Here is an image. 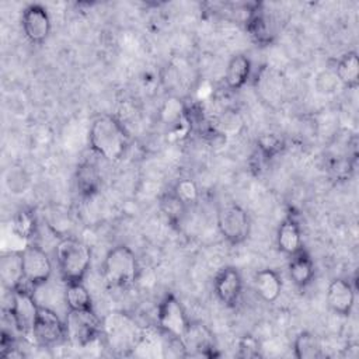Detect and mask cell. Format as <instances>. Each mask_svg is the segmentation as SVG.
Segmentation results:
<instances>
[{"instance_id": "obj_3", "label": "cell", "mask_w": 359, "mask_h": 359, "mask_svg": "<svg viewBox=\"0 0 359 359\" xmlns=\"http://www.w3.org/2000/svg\"><path fill=\"white\" fill-rule=\"evenodd\" d=\"M139 273L137 258L132 248L125 244L111 248L102 262V276L112 287H129Z\"/></svg>"}, {"instance_id": "obj_11", "label": "cell", "mask_w": 359, "mask_h": 359, "mask_svg": "<svg viewBox=\"0 0 359 359\" xmlns=\"http://www.w3.org/2000/svg\"><path fill=\"white\" fill-rule=\"evenodd\" d=\"M180 344L187 355L191 356L216 358L220 355L213 332L201 321H189L185 334L180 339Z\"/></svg>"}, {"instance_id": "obj_29", "label": "cell", "mask_w": 359, "mask_h": 359, "mask_svg": "<svg viewBox=\"0 0 359 359\" xmlns=\"http://www.w3.org/2000/svg\"><path fill=\"white\" fill-rule=\"evenodd\" d=\"M174 192V195L182 201L188 208L191 205H195L199 199V189L198 185L194 180L191 178H182L178 180L177 184L174 185V188L171 189Z\"/></svg>"}, {"instance_id": "obj_16", "label": "cell", "mask_w": 359, "mask_h": 359, "mask_svg": "<svg viewBox=\"0 0 359 359\" xmlns=\"http://www.w3.org/2000/svg\"><path fill=\"white\" fill-rule=\"evenodd\" d=\"M276 244L279 251L285 255H293L299 250L303 248V238H302V229L299 222L294 216H286L282 223L279 224L278 234H276Z\"/></svg>"}, {"instance_id": "obj_27", "label": "cell", "mask_w": 359, "mask_h": 359, "mask_svg": "<svg viewBox=\"0 0 359 359\" xmlns=\"http://www.w3.org/2000/svg\"><path fill=\"white\" fill-rule=\"evenodd\" d=\"M3 182L7 191L13 195L24 194L29 187V175L21 165H10L3 175Z\"/></svg>"}, {"instance_id": "obj_14", "label": "cell", "mask_w": 359, "mask_h": 359, "mask_svg": "<svg viewBox=\"0 0 359 359\" xmlns=\"http://www.w3.org/2000/svg\"><path fill=\"white\" fill-rule=\"evenodd\" d=\"M216 297L227 307H236L243 293V276L236 266H223L213 279Z\"/></svg>"}, {"instance_id": "obj_8", "label": "cell", "mask_w": 359, "mask_h": 359, "mask_svg": "<svg viewBox=\"0 0 359 359\" xmlns=\"http://www.w3.org/2000/svg\"><path fill=\"white\" fill-rule=\"evenodd\" d=\"M189 318L182 303L172 294L167 293L157 306V327L170 339H181L185 334Z\"/></svg>"}, {"instance_id": "obj_18", "label": "cell", "mask_w": 359, "mask_h": 359, "mask_svg": "<svg viewBox=\"0 0 359 359\" xmlns=\"http://www.w3.org/2000/svg\"><path fill=\"white\" fill-rule=\"evenodd\" d=\"M74 185L81 198H93L101 188V174L98 167L91 161H83L74 172Z\"/></svg>"}, {"instance_id": "obj_6", "label": "cell", "mask_w": 359, "mask_h": 359, "mask_svg": "<svg viewBox=\"0 0 359 359\" xmlns=\"http://www.w3.org/2000/svg\"><path fill=\"white\" fill-rule=\"evenodd\" d=\"M65 323L67 339L77 348H87L102 337V320L94 310H69Z\"/></svg>"}, {"instance_id": "obj_24", "label": "cell", "mask_w": 359, "mask_h": 359, "mask_svg": "<svg viewBox=\"0 0 359 359\" xmlns=\"http://www.w3.org/2000/svg\"><path fill=\"white\" fill-rule=\"evenodd\" d=\"M65 285V303L67 310H94L90 292L83 282H69Z\"/></svg>"}, {"instance_id": "obj_22", "label": "cell", "mask_w": 359, "mask_h": 359, "mask_svg": "<svg viewBox=\"0 0 359 359\" xmlns=\"http://www.w3.org/2000/svg\"><path fill=\"white\" fill-rule=\"evenodd\" d=\"M332 69L342 87L355 90L359 86V57L355 50L339 56Z\"/></svg>"}, {"instance_id": "obj_13", "label": "cell", "mask_w": 359, "mask_h": 359, "mask_svg": "<svg viewBox=\"0 0 359 359\" xmlns=\"http://www.w3.org/2000/svg\"><path fill=\"white\" fill-rule=\"evenodd\" d=\"M21 27L29 42L43 43L52 28L48 10L41 4H28L21 14Z\"/></svg>"}, {"instance_id": "obj_20", "label": "cell", "mask_w": 359, "mask_h": 359, "mask_svg": "<svg viewBox=\"0 0 359 359\" xmlns=\"http://www.w3.org/2000/svg\"><path fill=\"white\" fill-rule=\"evenodd\" d=\"M251 72H252V65L250 57L243 53L234 55L231 56V59L226 66L224 83L230 90L237 91L247 84V81L251 77Z\"/></svg>"}, {"instance_id": "obj_15", "label": "cell", "mask_w": 359, "mask_h": 359, "mask_svg": "<svg viewBox=\"0 0 359 359\" xmlns=\"http://www.w3.org/2000/svg\"><path fill=\"white\" fill-rule=\"evenodd\" d=\"M327 304L330 310L341 317H349L355 304V287L346 279H332L327 289Z\"/></svg>"}, {"instance_id": "obj_26", "label": "cell", "mask_w": 359, "mask_h": 359, "mask_svg": "<svg viewBox=\"0 0 359 359\" xmlns=\"http://www.w3.org/2000/svg\"><path fill=\"white\" fill-rule=\"evenodd\" d=\"M11 231L15 237L21 238L22 241H29L36 234V219L31 210H20L11 224Z\"/></svg>"}, {"instance_id": "obj_32", "label": "cell", "mask_w": 359, "mask_h": 359, "mask_svg": "<svg viewBox=\"0 0 359 359\" xmlns=\"http://www.w3.org/2000/svg\"><path fill=\"white\" fill-rule=\"evenodd\" d=\"M331 170H332V172L335 174L337 178L346 180V178L351 177V174L353 171V164L349 158L348 160H338L337 163L332 164Z\"/></svg>"}, {"instance_id": "obj_4", "label": "cell", "mask_w": 359, "mask_h": 359, "mask_svg": "<svg viewBox=\"0 0 359 359\" xmlns=\"http://www.w3.org/2000/svg\"><path fill=\"white\" fill-rule=\"evenodd\" d=\"M10 292L8 314L15 330L25 338H34V327L39 310L34 289L22 282Z\"/></svg>"}, {"instance_id": "obj_17", "label": "cell", "mask_w": 359, "mask_h": 359, "mask_svg": "<svg viewBox=\"0 0 359 359\" xmlns=\"http://www.w3.org/2000/svg\"><path fill=\"white\" fill-rule=\"evenodd\" d=\"M289 278L294 283V286L304 289L309 286L316 275V266L311 255L304 250H299L293 255H290V261L287 265Z\"/></svg>"}, {"instance_id": "obj_25", "label": "cell", "mask_w": 359, "mask_h": 359, "mask_svg": "<svg viewBox=\"0 0 359 359\" xmlns=\"http://www.w3.org/2000/svg\"><path fill=\"white\" fill-rule=\"evenodd\" d=\"M188 209L189 208L182 201H180L172 191L165 192L160 198V210L163 212V215L171 226L181 224Z\"/></svg>"}, {"instance_id": "obj_10", "label": "cell", "mask_w": 359, "mask_h": 359, "mask_svg": "<svg viewBox=\"0 0 359 359\" xmlns=\"http://www.w3.org/2000/svg\"><path fill=\"white\" fill-rule=\"evenodd\" d=\"M245 29L251 39L261 45H269L276 38V20L264 3H251L247 8Z\"/></svg>"}, {"instance_id": "obj_9", "label": "cell", "mask_w": 359, "mask_h": 359, "mask_svg": "<svg viewBox=\"0 0 359 359\" xmlns=\"http://www.w3.org/2000/svg\"><path fill=\"white\" fill-rule=\"evenodd\" d=\"M21 252L24 282L32 289L45 285L50 279L53 271L48 252L36 244H28Z\"/></svg>"}, {"instance_id": "obj_31", "label": "cell", "mask_w": 359, "mask_h": 359, "mask_svg": "<svg viewBox=\"0 0 359 359\" xmlns=\"http://www.w3.org/2000/svg\"><path fill=\"white\" fill-rule=\"evenodd\" d=\"M338 86H341V84L335 76L334 69L323 70L316 79V87L318 90V93H323V94L334 93L338 88Z\"/></svg>"}, {"instance_id": "obj_12", "label": "cell", "mask_w": 359, "mask_h": 359, "mask_svg": "<svg viewBox=\"0 0 359 359\" xmlns=\"http://www.w3.org/2000/svg\"><path fill=\"white\" fill-rule=\"evenodd\" d=\"M34 339L45 346H55L63 342L67 339L66 323L62 321L52 309L39 304L34 327Z\"/></svg>"}, {"instance_id": "obj_1", "label": "cell", "mask_w": 359, "mask_h": 359, "mask_svg": "<svg viewBox=\"0 0 359 359\" xmlns=\"http://www.w3.org/2000/svg\"><path fill=\"white\" fill-rule=\"evenodd\" d=\"M88 142L95 154L107 161L115 163L125 156L130 136L118 118L112 115H100L90 126Z\"/></svg>"}, {"instance_id": "obj_28", "label": "cell", "mask_w": 359, "mask_h": 359, "mask_svg": "<svg viewBox=\"0 0 359 359\" xmlns=\"http://www.w3.org/2000/svg\"><path fill=\"white\" fill-rule=\"evenodd\" d=\"M285 149L283 140L275 133H264L257 139V153L262 161H269Z\"/></svg>"}, {"instance_id": "obj_23", "label": "cell", "mask_w": 359, "mask_h": 359, "mask_svg": "<svg viewBox=\"0 0 359 359\" xmlns=\"http://www.w3.org/2000/svg\"><path fill=\"white\" fill-rule=\"evenodd\" d=\"M293 355L297 359H320L324 358V348L321 339L310 332L302 331L293 341Z\"/></svg>"}, {"instance_id": "obj_5", "label": "cell", "mask_w": 359, "mask_h": 359, "mask_svg": "<svg viewBox=\"0 0 359 359\" xmlns=\"http://www.w3.org/2000/svg\"><path fill=\"white\" fill-rule=\"evenodd\" d=\"M142 334V328L123 313H109L102 320V337L108 346L119 353H132Z\"/></svg>"}, {"instance_id": "obj_30", "label": "cell", "mask_w": 359, "mask_h": 359, "mask_svg": "<svg viewBox=\"0 0 359 359\" xmlns=\"http://www.w3.org/2000/svg\"><path fill=\"white\" fill-rule=\"evenodd\" d=\"M237 356L244 359H254L261 356V344L254 335H244L238 339Z\"/></svg>"}, {"instance_id": "obj_21", "label": "cell", "mask_w": 359, "mask_h": 359, "mask_svg": "<svg viewBox=\"0 0 359 359\" xmlns=\"http://www.w3.org/2000/svg\"><path fill=\"white\" fill-rule=\"evenodd\" d=\"M0 278H1L4 287H7V290L14 289L24 282L22 252L21 251H8L1 255Z\"/></svg>"}, {"instance_id": "obj_19", "label": "cell", "mask_w": 359, "mask_h": 359, "mask_svg": "<svg viewBox=\"0 0 359 359\" xmlns=\"http://www.w3.org/2000/svg\"><path fill=\"white\" fill-rule=\"evenodd\" d=\"M252 285H254L255 293L266 303L276 302L283 287L282 278L279 276V273L269 268L255 272L252 278Z\"/></svg>"}, {"instance_id": "obj_2", "label": "cell", "mask_w": 359, "mask_h": 359, "mask_svg": "<svg viewBox=\"0 0 359 359\" xmlns=\"http://www.w3.org/2000/svg\"><path fill=\"white\" fill-rule=\"evenodd\" d=\"M55 257L65 283L83 282L91 266L90 247L76 237H62L55 248Z\"/></svg>"}, {"instance_id": "obj_7", "label": "cell", "mask_w": 359, "mask_h": 359, "mask_svg": "<svg viewBox=\"0 0 359 359\" xmlns=\"http://www.w3.org/2000/svg\"><path fill=\"white\" fill-rule=\"evenodd\" d=\"M217 229L229 244L240 245L250 236V216L240 205L234 202L224 203L217 210Z\"/></svg>"}]
</instances>
